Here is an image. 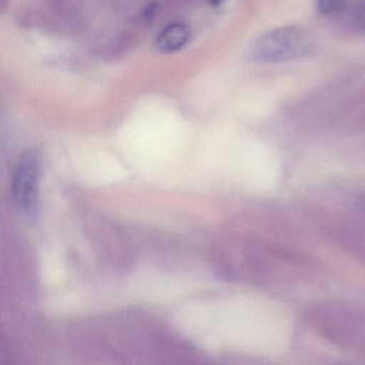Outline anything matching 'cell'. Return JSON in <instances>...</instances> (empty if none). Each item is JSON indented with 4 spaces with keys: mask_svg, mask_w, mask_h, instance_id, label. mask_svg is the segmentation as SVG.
Here are the masks:
<instances>
[{
    "mask_svg": "<svg viewBox=\"0 0 365 365\" xmlns=\"http://www.w3.org/2000/svg\"><path fill=\"white\" fill-rule=\"evenodd\" d=\"M311 36L297 26H286L269 31L256 40L251 56L258 63H285L302 58L311 53Z\"/></svg>",
    "mask_w": 365,
    "mask_h": 365,
    "instance_id": "cell-1",
    "label": "cell"
},
{
    "mask_svg": "<svg viewBox=\"0 0 365 365\" xmlns=\"http://www.w3.org/2000/svg\"><path fill=\"white\" fill-rule=\"evenodd\" d=\"M39 176L40 160L37 153L33 151L25 153L14 172L12 195L29 217H36L38 212Z\"/></svg>",
    "mask_w": 365,
    "mask_h": 365,
    "instance_id": "cell-2",
    "label": "cell"
},
{
    "mask_svg": "<svg viewBox=\"0 0 365 365\" xmlns=\"http://www.w3.org/2000/svg\"><path fill=\"white\" fill-rule=\"evenodd\" d=\"M190 31L182 24L168 25L155 40V48L162 53H173L182 48L189 41Z\"/></svg>",
    "mask_w": 365,
    "mask_h": 365,
    "instance_id": "cell-3",
    "label": "cell"
},
{
    "mask_svg": "<svg viewBox=\"0 0 365 365\" xmlns=\"http://www.w3.org/2000/svg\"><path fill=\"white\" fill-rule=\"evenodd\" d=\"M346 0H317L318 10L324 16H332L343 9Z\"/></svg>",
    "mask_w": 365,
    "mask_h": 365,
    "instance_id": "cell-4",
    "label": "cell"
},
{
    "mask_svg": "<svg viewBox=\"0 0 365 365\" xmlns=\"http://www.w3.org/2000/svg\"><path fill=\"white\" fill-rule=\"evenodd\" d=\"M352 19H354V24L365 31V0L356 6L354 14H352Z\"/></svg>",
    "mask_w": 365,
    "mask_h": 365,
    "instance_id": "cell-5",
    "label": "cell"
},
{
    "mask_svg": "<svg viewBox=\"0 0 365 365\" xmlns=\"http://www.w3.org/2000/svg\"><path fill=\"white\" fill-rule=\"evenodd\" d=\"M224 1H225V0H210V3L212 4V6H215V7H220Z\"/></svg>",
    "mask_w": 365,
    "mask_h": 365,
    "instance_id": "cell-6",
    "label": "cell"
}]
</instances>
